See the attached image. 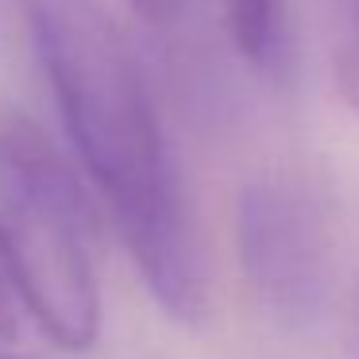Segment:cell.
I'll list each match as a JSON object with an SVG mask.
<instances>
[{"label":"cell","mask_w":359,"mask_h":359,"mask_svg":"<svg viewBox=\"0 0 359 359\" xmlns=\"http://www.w3.org/2000/svg\"><path fill=\"white\" fill-rule=\"evenodd\" d=\"M332 4L344 12V20H355L359 16V0H332Z\"/></svg>","instance_id":"ba28073f"},{"label":"cell","mask_w":359,"mask_h":359,"mask_svg":"<svg viewBox=\"0 0 359 359\" xmlns=\"http://www.w3.org/2000/svg\"><path fill=\"white\" fill-rule=\"evenodd\" d=\"M236 243L248 286L271 313L313 320L336 271V217L328 194L302 170L274 166L243 186Z\"/></svg>","instance_id":"3957f363"},{"label":"cell","mask_w":359,"mask_h":359,"mask_svg":"<svg viewBox=\"0 0 359 359\" xmlns=\"http://www.w3.org/2000/svg\"><path fill=\"white\" fill-rule=\"evenodd\" d=\"M12 294H16V290L8 286V278L0 271V340H8V336L16 332V305H12Z\"/></svg>","instance_id":"52a82bcc"},{"label":"cell","mask_w":359,"mask_h":359,"mask_svg":"<svg viewBox=\"0 0 359 359\" xmlns=\"http://www.w3.org/2000/svg\"><path fill=\"white\" fill-rule=\"evenodd\" d=\"M0 359H8V355H0Z\"/></svg>","instance_id":"9c48e42d"},{"label":"cell","mask_w":359,"mask_h":359,"mask_svg":"<svg viewBox=\"0 0 359 359\" xmlns=\"http://www.w3.org/2000/svg\"><path fill=\"white\" fill-rule=\"evenodd\" d=\"M0 271L66 351L101 332L93 220L70 163L24 116H0Z\"/></svg>","instance_id":"7a4b0ae2"},{"label":"cell","mask_w":359,"mask_h":359,"mask_svg":"<svg viewBox=\"0 0 359 359\" xmlns=\"http://www.w3.org/2000/svg\"><path fill=\"white\" fill-rule=\"evenodd\" d=\"M220 32L236 58L266 81H286L290 74V12L286 0H217Z\"/></svg>","instance_id":"277c9868"},{"label":"cell","mask_w":359,"mask_h":359,"mask_svg":"<svg viewBox=\"0 0 359 359\" xmlns=\"http://www.w3.org/2000/svg\"><path fill=\"white\" fill-rule=\"evenodd\" d=\"M332 74H336V89H340V97L359 112V16L348 20L340 43H336V66H332Z\"/></svg>","instance_id":"5b68a950"},{"label":"cell","mask_w":359,"mask_h":359,"mask_svg":"<svg viewBox=\"0 0 359 359\" xmlns=\"http://www.w3.org/2000/svg\"><path fill=\"white\" fill-rule=\"evenodd\" d=\"M27 20L78 163L147 290L174 320H201L209 282L155 97L104 0H27Z\"/></svg>","instance_id":"6da1fadb"},{"label":"cell","mask_w":359,"mask_h":359,"mask_svg":"<svg viewBox=\"0 0 359 359\" xmlns=\"http://www.w3.org/2000/svg\"><path fill=\"white\" fill-rule=\"evenodd\" d=\"M124 4L147 24H170L182 8V0H124Z\"/></svg>","instance_id":"8992f818"}]
</instances>
